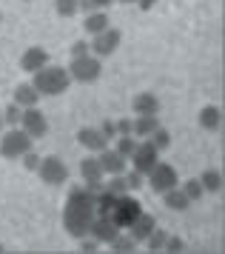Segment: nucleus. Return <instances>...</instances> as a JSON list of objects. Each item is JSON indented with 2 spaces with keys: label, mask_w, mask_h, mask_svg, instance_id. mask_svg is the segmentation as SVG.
Masks as SVG:
<instances>
[{
  "label": "nucleus",
  "mask_w": 225,
  "mask_h": 254,
  "mask_svg": "<svg viewBox=\"0 0 225 254\" xmlns=\"http://www.w3.org/2000/svg\"><path fill=\"white\" fill-rule=\"evenodd\" d=\"M68 55H71V58H83V55H91V46L86 43V40H74V43H71V49H68Z\"/></svg>",
  "instance_id": "72a5a7b5"
},
{
  "label": "nucleus",
  "mask_w": 225,
  "mask_h": 254,
  "mask_svg": "<svg viewBox=\"0 0 225 254\" xmlns=\"http://www.w3.org/2000/svg\"><path fill=\"white\" fill-rule=\"evenodd\" d=\"M154 128H160L157 115H137L134 120H131V134H134V137H148Z\"/></svg>",
  "instance_id": "a211bd4d"
},
{
  "label": "nucleus",
  "mask_w": 225,
  "mask_h": 254,
  "mask_svg": "<svg viewBox=\"0 0 225 254\" xmlns=\"http://www.w3.org/2000/svg\"><path fill=\"white\" fill-rule=\"evenodd\" d=\"M100 58L97 55H83V58H71L68 63V77L71 80H80V83H91L100 77Z\"/></svg>",
  "instance_id": "20e7f679"
},
{
  "label": "nucleus",
  "mask_w": 225,
  "mask_h": 254,
  "mask_svg": "<svg viewBox=\"0 0 225 254\" xmlns=\"http://www.w3.org/2000/svg\"><path fill=\"white\" fill-rule=\"evenodd\" d=\"M68 83H71V77H68V69H63V66H43V69L34 71V92L37 94H46V97H57V94H63L68 89Z\"/></svg>",
  "instance_id": "f03ea898"
},
{
  "label": "nucleus",
  "mask_w": 225,
  "mask_h": 254,
  "mask_svg": "<svg viewBox=\"0 0 225 254\" xmlns=\"http://www.w3.org/2000/svg\"><path fill=\"white\" fill-rule=\"evenodd\" d=\"M140 211H143V208H140V200L128 197V191H125V194L117 197V203H114V208H112V214H109V217L117 223V229H128V223H131Z\"/></svg>",
  "instance_id": "423d86ee"
},
{
  "label": "nucleus",
  "mask_w": 225,
  "mask_h": 254,
  "mask_svg": "<svg viewBox=\"0 0 225 254\" xmlns=\"http://www.w3.org/2000/svg\"><path fill=\"white\" fill-rule=\"evenodd\" d=\"M163 203H166L171 211H185V208L191 206V200L185 197V191H182L180 186H174V189H169V191H163Z\"/></svg>",
  "instance_id": "6ab92c4d"
},
{
  "label": "nucleus",
  "mask_w": 225,
  "mask_h": 254,
  "mask_svg": "<svg viewBox=\"0 0 225 254\" xmlns=\"http://www.w3.org/2000/svg\"><path fill=\"white\" fill-rule=\"evenodd\" d=\"M20 128L29 134L32 140H40L46 137V131H49V123H46V115L37 109V106H29V109H23L20 115Z\"/></svg>",
  "instance_id": "1a4fd4ad"
},
{
  "label": "nucleus",
  "mask_w": 225,
  "mask_h": 254,
  "mask_svg": "<svg viewBox=\"0 0 225 254\" xmlns=\"http://www.w3.org/2000/svg\"><path fill=\"white\" fill-rule=\"evenodd\" d=\"M20 115H23V109L17 103H11L3 109V123H9V126H17L20 123Z\"/></svg>",
  "instance_id": "2f4dec72"
},
{
  "label": "nucleus",
  "mask_w": 225,
  "mask_h": 254,
  "mask_svg": "<svg viewBox=\"0 0 225 254\" xmlns=\"http://www.w3.org/2000/svg\"><path fill=\"white\" fill-rule=\"evenodd\" d=\"M114 0H91V6H94V12H103L106 6H112Z\"/></svg>",
  "instance_id": "ea45409f"
},
{
  "label": "nucleus",
  "mask_w": 225,
  "mask_h": 254,
  "mask_svg": "<svg viewBox=\"0 0 225 254\" xmlns=\"http://www.w3.org/2000/svg\"><path fill=\"white\" fill-rule=\"evenodd\" d=\"M37 163H40V154H34L32 149H29L26 154H23V166H26L29 172H37Z\"/></svg>",
  "instance_id": "c9c22d12"
},
{
  "label": "nucleus",
  "mask_w": 225,
  "mask_h": 254,
  "mask_svg": "<svg viewBox=\"0 0 225 254\" xmlns=\"http://www.w3.org/2000/svg\"><path fill=\"white\" fill-rule=\"evenodd\" d=\"M123 174H125V183H128V191H137V189L143 186V180H146V174H140L137 169H131V172L125 169Z\"/></svg>",
  "instance_id": "473e14b6"
},
{
  "label": "nucleus",
  "mask_w": 225,
  "mask_h": 254,
  "mask_svg": "<svg viewBox=\"0 0 225 254\" xmlns=\"http://www.w3.org/2000/svg\"><path fill=\"white\" fill-rule=\"evenodd\" d=\"M117 3H134V0H117Z\"/></svg>",
  "instance_id": "c03bdc74"
},
{
  "label": "nucleus",
  "mask_w": 225,
  "mask_h": 254,
  "mask_svg": "<svg viewBox=\"0 0 225 254\" xmlns=\"http://www.w3.org/2000/svg\"><path fill=\"white\" fill-rule=\"evenodd\" d=\"M131 109L134 115H160V100L151 92H143L131 100Z\"/></svg>",
  "instance_id": "f3484780"
},
{
  "label": "nucleus",
  "mask_w": 225,
  "mask_h": 254,
  "mask_svg": "<svg viewBox=\"0 0 225 254\" xmlns=\"http://www.w3.org/2000/svg\"><path fill=\"white\" fill-rule=\"evenodd\" d=\"M20 66L26 71H37V69H43V66H49V52H46L43 46H32V49H26L23 52V58H20Z\"/></svg>",
  "instance_id": "dca6fc26"
},
{
  "label": "nucleus",
  "mask_w": 225,
  "mask_h": 254,
  "mask_svg": "<svg viewBox=\"0 0 225 254\" xmlns=\"http://www.w3.org/2000/svg\"><path fill=\"white\" fill-rule=\"evenodd\" d=\"M166 240H169V231H166V229H157V226H154V231L146 237V243H148V249H151V252H163Z\"/></svg>",
  "instance_id": "a878e982"
},
{
  "label": "nucleus",
  "mask_w": 225,
  "mask_h": 254,
  "mask_svg": "<svg viewBox=\"0 0 225 254\" xmlns=\"http://www.w3.org/2000/svg\"><path fill=\"white\" fill-rule=\"evenodd\" d=\"M134 3L143 9V12H148V9H154V3H157V0H134Z\"/></svg>",
  "instance_id": "a19ab883"
},
{
  "label": "nucleus",
  "mask_w": 225,
  "mask_h": 254,
  "mask_svg": "<svg viewBox=\"0 0 225 254\" xmlns=\"http://www.w3.org/2000/svg\"><path fill=\"white\" fill-rule=\"evenodd\" d=\"M114 203H117V194H112L109 189H103V191L94 194V211H97V214H112Z\"/></svg>",
  "instance_id": "4be33fe9"
},
{
  "label": "nucleus",
  "mask_w": 225,
  "mask_h": 254,
  "mask_svg": "<svg viewBox=\"0 0 225 254\" xmlns=\"http://www.w3.org/2000/svg\"><path fill=\"white\" fill-rule=\"evenodd\" d=\"M114 149L120 151L123 157H131L134 149H137V137H134V134H128V137H117V146H114Z\"/></svg>",
  "instance_id": "7c9ffc66"
},
{
  "label": "nucleus",
  "mask_w": 225,
  "mask_h": 254,
  "mask_svg": "<svg viewBox=\"0 0 225 254\" xmlns=\"http://www.w3.org/2000/svg\"><path fill=\"white\" fill-rule=\"evenodd\" d=\"M97 249H100V240H94L91 234L80 237V252H97Z\"/></svg>",
  "instance_id": "f704fd0d"
},
{
  "label": "nucleus",
  "mask_w": 225,
  "mask_h": 254,
  "mask_svg": "<svg viewBox=\"0 0 225 254\" xmlns=\"http://www.w3.org/2000/svg\"><path fill=\"white\" fill-rule=\"evenodd\" d=\"M0 131H3V109H0Z\"/></svg>",
  "instance_id": "37998d69"
},
{
  "label": "nucleus",
  "mask_w": 225,
  "mask_h": 254,
  "mask_svg": "<svg viewBox=\"0 0 225 254\" xmlns=\"http://www.w3.org/2000/svg\"><path fill=\"white\" fill-rule=\"evenodd\" d=\"M55 9L60 17H74L80 12V0H55Z\"/></svg>",
  "instance_id": "cd10ccee"
},
{
  "label": "nucleus",
  "mask_w": 225,
  "mask_h": 254,
  "mask_svg": "<svg viewBox=\"0 0 225 254\" xmlns=\"http://www.w3.org/2000/svg\"><path fill=\"white\" fill-rule=\"evenodd\" d=\"M94 194H91L89 189H71L66 197V208H63V229H66L68 237H86L89 234V226L91 220H94Z\"/></svg>",
  "instance_id": "f257e3e1"
},
{
  "label": "nucleus",
  "mask_w": 225,
  "mask_h": 254,
  "mask_svg": "<svg viewBox=\"0 0 225 254\" xmlns=\"http://www.w3.org/2000/svg\"><path fill=\"white\" fill-rule=\"evenodd\" d=\"M37 174H40V180L49 186H63L68 180V166L57 154H49V157H40L37 163Z\"/></svg>",
  "instance_id": "39448f33"
},
{
  "label": "nucleus",
  "mask_w": 225,
  "mask_h": 254,
  "mask_svg": "<svg viewBox=\"0 0 225 254\" xmlns=\"http://www.w3.org/2000/svg\"><path fill=\"white\" fill-rule=\"evenodd\" d=\"M109 246H112V252H134V249H137V240L131 237V234H117V237H114Z\"/></svg>",
  "instance_id": "bb28decb"
},
{
  "label": "nucleus",
  "mask_w": 225,
  "mask_h": 254,
  "mask_svg": "<svg viewBox=\"0 0 225 254\" xmlns=\"http://www.w3.org/2000/svg\"><path fill=\"white\" fill-rule=\"evenodd\" d=\"M148 137H151V143H154V149H157V151H166L171 146V134L166 131V128H154Z\"/></svg>",
  "instance_id": "c85d7f7f"
},
{
  "label": "nucleus",
  "mask_w": 225,
  "mask_h": 254,
  "mask_svg": "<svg viewBox=\"0 0 225 254\" xmlns=\"http://www.w3.org/2000/svg\"><path fill=\"white\" fill-rule=\"evenodd\" d=\"M77 143L83 146V149H89L91 154H100L103 149H109V137L103 134L100 128H94V126H83L77 131Z\"/></svg>",
  "instance_id": "ddd939ff"
},
{
  "label": "nucleus",
  "mask_w": 225,
  "mask_h": 254,
  "mask_svg": "<svg viewBox=\"0 0 225 254\" xmlns=\"http://www.w3.org/2000/svg\"><path fill=\"white\" fill-rule=\"evenodd\" d=\"M114 126H117V134H120V137H128V134H131V120H128V117L117 120Z\"/></svg>",
  "instance_id": "4c0bfd02"
},
{
  "label": "nucleus",
  "mask_w": 225,
  "mask_h": 254,
  "mask_svg": "<svg viewBox=\"0 0 225 254\" xmlns=\"http://www.w3.org/2000/svg\"><path fill=\"white\" fill-rule=\"evenodd\" d=\"M100 131H103V134H106L109 140H112V137H117V126H114L112 120H106V123L100 126Z\"/></svg>",
  "instance_id": "58836bf2"
},
{
  "label": "nucleus",
  "mask_w": 225,
  "mask_h": 254,
  "mask_svg": "<svg viewBox=\"0 0 225 254\" xmlns=\"http://www.w3.org/2000/svg\"><path fill=\"white\" fill-rule=\"evenodd\" d=\"M0 252H3V243H0Z\"/></svg>",
  "instance_id": "a18cd8bd"
},
{
  "label": "nucleus",
  "mask_w": 225,
  "mask_h": 254,
  "mask_svg": "<svg viewBox=\"0 0 225 254\" xmlns=\"http://www.w3.org/2000/svg\"><path fill=\"white\" fill-rule=\"evenodd\" d=\"M146 177H148V186H151L157 194H163V191H169V189H174V186L180 183V177H177V172H174V166H169V163H157Z\"/></svg>",
  "instance_id": "6e6552de"
},
{
  "label": "nucleus",
  "mask_w": 225,
  "mask_h": 254,
  "mask_svg": "<svg viewBox=\"0 0 225 254\" xmlns=\"http://www.w3.org/2000/svg\"><path fill=\"white\" fill-rule=\"evenodd\" d=\"M109 14L106 12H91V14H86V20H83V29L89 32V35H100V32H106L109 29Z\"/></svg>",
  "instance_id": "412c9836"
},
{
  "label": "nucleus",
  "mask_w": 225,
  "mask_h": 254,
  "mask_svg": "<svg viewBox=\"0 0 225 254\" xmlns=\"http://www.w3.org/2000/svg\"><path fill=\"white\" fill-rule=\"evenodd\" d=\"M128 160L134 163V169L140 174H148L160 163V151L154 149V143H151V140H137V149H134V154H131Z\"/></svg>",
  "instance_id": "0eeeda50"
},
{
  "label": "nucleus",
  "mask_w": 225,
  "mask_h": 254,
  "mask_svg": "<svg viewBox=\"0 0 225 254\" xmlns=\"http://www.w3.org/2000/svg\"><path fill=\"white\" fill-rule=\"evenodd\" d=\"M89 234L100 243H112L120 234V229H117V223L109 214H94V220H91V226H89Z\"/></svg>",
  "instance_id": "f8f14e48"
},
{
  "label": "nucleus",
  "mask_w": 225,
  "mask_h": 254,
  "mask_svg": "<svg viewBox=\"0 0 225 254\" xmlns=\"http://www.w3.org/2000/svg\"><path fill=\"white\" fill-rule=\"evenodd\" d=\"M0 20H3V12H0Z\"/></svg>",
  "instance_id": "49530a36"
},
{
  "label": "nucleus",
  "mask_w": 225,
  "mask_h": 254,
  "mask_svg": "<svg viewBox=\"0 0 225 254\" xmlns=\"http://www.w3.org/2000/svg\"><path fill=\"white\" fill-rule=\"evenodd\" d=\"M154 226H157V220L151 217L148 211H140V214L128 223V234H131L137 243H146V237L154 231Z\"/></svg>",
  "instance_id": "2eb2a0df"
},
{
  "label": "nucleus",
  "mask_w": 225,
  "mask_h": 254,
  "mask_svg": "<svg viewBox=\"0 0 225 254\" xmlns=\"http://www.w3.org/2000/svg\"><path fill=\"white\" fill-rule=\"evenodd\" d=\"M80 9H83L86 14H91V12H94V6H91V0H80Z\"/></svg>",
  "instance_id": "79ce46f5"
},
{
  "label": "nucleus",
  "mask_w": 225,
  "mask_h": 254,
  "mask_svg": "<svg viewBox=\"0 0 225 254\" xmlns=\"http://www.w3.org/2000/svg\"><path fill=\"white\" fill-rule=\"evenodd\" d=\"M29 149H32V137H29L23 128H9V131H3V137H0V157L17 160V157H23Z\"/></svg>",
  "instance_id": "7ed1b4c3"
},
{
  "label": "nucleus",
  "mask_w": 225,
  "mask_h": 254,
  "mask_svg": "<svg viewBox=\"0 0 225 254\" xmlns=\"http://www.w3.org/2000/svg\"><path fill=\"white\" fill-rule=\"evenodd\" d=\"M80 174H83V180H86V189H89L91 194H97L103 191V166L97 160V154H86L83 160H80Z\"/></svg>",
  "instance_id": "9d476101"
},
{
  "label": "nucleus",
  "mask_w": 225,
  "mask_h": 254,
  "mask_svg": "<svg viewBox=\"0 0 225 254\" xmlns=\"http://www.w3.org/2000/svg\"><path fill=\"white\" fill-rule=\"evenodd\" d=\"M97 160H100L106 174H123L125 169H128V157H123L117 149H103L100 154H97Z\"/></svg>",
  "instance_id": "4468645a"
},
{
  "label": "nucleus",
  "mask_w": 225,
  "mask_h": 254,
  "mask_svg": "<svg viewBox=\"0 0 225 254\" xmlns=\"http://www.w3.org/2000/svg\"><path fill=\"white\" fill-rule=\"evenodd\" d=\"M37 100H40V94L34 92V86H32V83H20V86L14 89V103L20 106V109L37 106Z\"/></svg>",
  "instance_id": "aec40b11"
},
{
  "label": "nucleus",
  "mask_w": 225,
  "mask_h": 254,
  "mask_svg": "<svg viewBox=\"0 0 225 254\" xmlns=\"http://www.w3.org/2000/svg\"><path fill=\"white\" fill-rule=\"evenodd\" d=\"M220 120H223V112L217 109V106H205L203 112H200V126L208 128V131H214L220 126Z\"/></svg>",
  "instance_id": "5701e85b"
},
{
  "label": "nucleus",
  "mask_w": 225,
  "mask_h": 254,
  "mask_svg": "<svg viewBox=\"0 0 225 254\" xmlns=\"http://www.w3.org/2000/svg\"><path fill=\"white\" fill-rule=\"evenodd\" d=\"M200 183H203V191H220L223 189V174L217 169H205L200 174Z\"/></svg>",
  "instance_id": "b1692460"
},
{
  "label": "nucleus",
  "mask_w": 225,
  "mask_h": 254,
  "mask_svg": "<svg viewBox=\"0 0 225 254\" xmlns=\"http://www.w3.org/2000/svg\"><path fill=\"white\" fill-rule=\"evenodd\" d=\"M182 249H185V243L180 237H171V234H169V240H166V246H163V252H182Z\"/></svg>",
  "instance_id": "e433bc0d"
},
{
  "label": "nucleus",
  "mask_w": 225,
  "mask_h": 254,
  "mask_svg": "<svg viewBox=\"0 0 225 254\" xmlns=\"http://www.w3.org/2000/svg\"><path fill=\"white\" fill-rule=\"evenodd\" d=\"M182 191H185V197H188V200H200V197L205 194L203 191V183H200V177H194V180H185V186H180Z\"/></svg>",
  "instance_id": "c756f323"
},
{
  "label": "nucleus",
  "mask_w": 225,
  "mask_h": 254,
  "mask_svg": "<svg viewBox=\"0 0 225 254\" xmlns=\"http://www.w3.org/2000/svg\"><path fill=\"white\" fill-rule=\"evenodd\" d=\"M103 189H109L112 194H125L128 191V183H125V174H109V180H103Z\"/></svg>",
  "instance_id": "393cba45"
},
{
  "label": "nucleus",
  "mask_w": 225,
  "mask_h": 254,
  "mask_svg": "<svg viewBox=\"0 0 225 254\" xmlns=\"http://www.w3.org/2000/svg\"><path fill=\"white\" fill-rule=\"evenodd\" d=\"M94 40H91V55H97V58H109L112 52H117V46H120V32L117 29H106V32H100V35H91Z\"/></svg>",
  "instance_id": "9b49d317"
}]
</instances>
